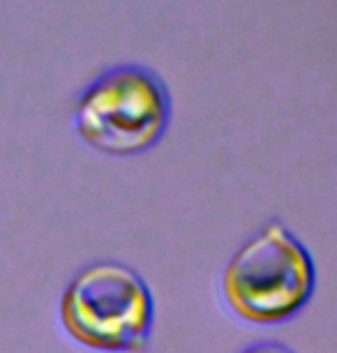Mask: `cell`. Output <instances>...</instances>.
<instances>
[{
    "label": "cell",
    "instance_id": "6da1fadb",
    "mask_svg": "<svg viewBox=\"0 0 337 353\" xmlns=\"http://www.w3.org/2000/svg\"><path fill=\"white\" fill-rule=\"evenodd\" d=\"M316 265L282 219H268L238 248L220 275V298L231 316L249 325L289 323L312 303Z\"/></svg>",
    "mask_w": 337,
    "mask_h": 353
},
{
    "label": "cell",
    "instance_id": "7a4b0ae2",
    "mask_svg": "<svg viewBox=\"0 0 337 353\" xmlns=\"http://www.w3.org/2000/svg\"><path fill=\"white\" fill-rule=\"evenodd\" d=\"M58 321L72 342L88 351L146 353L155 328V298L132 265L95 261L65 284Z\"/></svg>",
    "mask_w": 337,
    "mask_h": 353
},
{
    "label": "cell",
    "instance_id": "3957f363",
    "mask_svg": "<svg viewBox=\"0 0 337 353\" xmlns=\"http://www.w3.org/2000/svg\"><path fill=\"white\" fill-rule=\"evenodd\" d=\"M171 116L174 104L164 79L146 65L123 63L79 92L72 123L88 148L109 157H134L162 141Z\"/></svg>",
    "mask_w": 337,
    "mask_h": 353
},
{
    "label": "cell",
    "instance_id": "277c9868",
    "mask_svg": "<svg viewBox=\"0 0 337 353\" xmlns=\"http://www.w3.org/2000/svg\"><path fill=\"white\" fill-rule=\"evenodd\" d=\"M238 353H296L292 346L275 342V339H261V342H252L247 346H243Z\"/></svg>",
    "mask_w": 337,
    "mask_h": 353
}]
</instances>
